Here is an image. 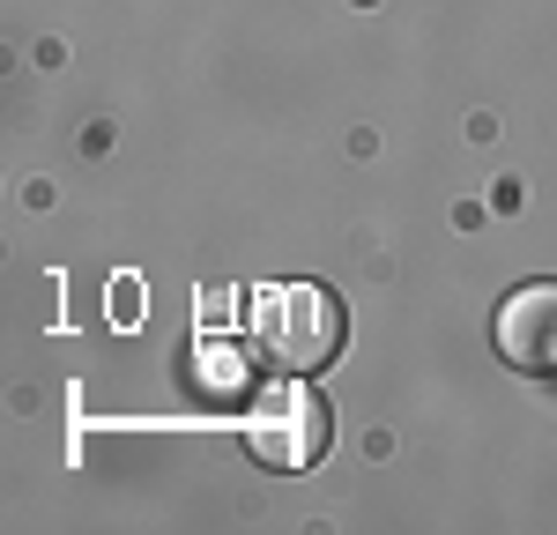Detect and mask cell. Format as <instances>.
<instances>
[{"label": "cell", "mask_w": 557, "mask_h": 535, "mask_svg": "<svg viewBox=\"0 0 557 535\" xmlns=\"http://www.w3.org/2000/svg\"><path fill=\"white\" fill-rule=\"evenodd\" d=\"M246 350L275 372L312 380L320 364L343 357V306L320 283H260L246 298Z\"/></svg>", "instance_id": "cell-1"}, {"label": "cell", "mask_w": 557, "mask_h": 535, "mask_svg": "<svg viewBox=\"0 0 557 535\" xmlns=\"http://www.w3.org/2000/svg\"><path fill=\"white\" fill-rule=\"evenodd\" d=\"M327 439H335V416H327V401L312 395L298 372H283L275 387H253V401H246V453L260 469L298 476V469H312L327 453Z\"/></svg>", "instance_id": "cell-2"}, {"label": "cell", "mask_w": 557, "mask_h": 535, "mask_svg": "<svg viewBox=\"0 0 557 535\" xmlns=\"http://www.w3.org/2000/svg\"><path fill=\"white\" fill-rule=\"evenodd\" d=\"M498 357L528 380L557 372V283H520L498 306Z\"/></svg>", "instance_id": "cell-3"}, {"label": "cell", "mask_w": 557, "mask_h": 535, "mask_svg": "<svg viewBox=\"0 0 557 535\" xmlns=\"http://www.w3.org/2000/svg\"><path fill=\"white\" fill-rule=\"evenodd\" d=\"M112 312H120V320H134V312H141V290H134V283H120V290H112Z\"/></svg>", "instance_id": "cell-4"}]
</instances>
